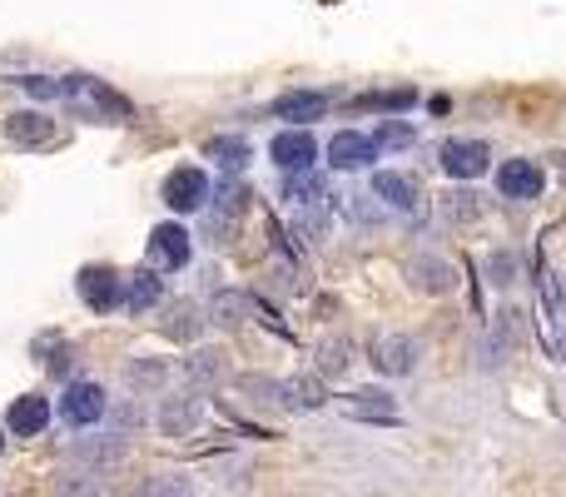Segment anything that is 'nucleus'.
<instances>
[{
	"instance_id": "39448f33",
	"label": "nucleus",
	"mask_w": 566,
	"mask_h": 497,
	"mask_svg": "<svg viewBox=\"0 0 566 497\" xmlns=\"http://www.w3.org/2000/svg\"><path fill=\"white\" fill-rule=\"evenodd\" d=\"M417 358H423V348H417L413 334H383L373 344V368L383 379H407L417 368Z\"/></svg>"
},
{
	"instance_id": "393cba45",
	"label": "nucleus",
	"mask_w": 566,
	"mask_h": 497,
	"mask_svg": "<svg viewBox=\"0 0 566 497\" xmlns=\"http://www.w3.org/2000/svg\"><path fill=\"white\" fill-rule=\"evenodd\" d=\"M368 140H373L383 154H388V150H413V145H417V130H413V125H407V119L383 115V119H378V125H373V135H368Z\"/></svg>"
},
{
	"instance_id": "f3484780",
	"label": "nucleus",
	"mask_w": 566,
	"mask_h": 497,
	"mask_svg": "<svg viewBox=\"0 0 566 497\" xmlns=\"http://www.w3.org/2000/svg\"><path fill=\"white\" fill-rule=\"evenodd\" d=\"M373 199H383L388 209H413L417 205V180L397 170H378L373 174Z\"/></svg>"
},
{
	"instance_id": "412c9836",
	"label": "nucleus",
	"mask_w": 566,
	"mask_h": 497,
	"mask_svg": "<svg viewBox=\"0 0 566 497\" xmlns=\"http://www.w3.org/2000/svg\"><path fill=\"white\" fill-rule=\"evenodd\" d=\"M512 348H517V314H497V324H492L487 338H482V363L497 368Z\"/></svg>"
},
{
	"instance_id": "2eb2a0df",
	"label": "nucleus",
	"mask_w": 566,
	"mask_h": 497,
	"mask_svg": "<svg viewBox=\"0 0 566 497\" xmlns=\"http://www.w3.org/2000/svg\"><path fill=\"white\" fill-rule=\"evenodd\" d=\"M343 413L358 418V423H393L397 403H393V393H383V389H358V393L343 398Z\"/></svg>"
},
{
	"instance_id": "a19ab883",
	"label": "nucleus",
	"mask_w": 566,
	"mask_h": 497,
	"mask_svg": "<svg viewBox=\"0 0 566 497\" xmlns=\"http://www.w3.org/2000/svg\"><path fill=\"white\" fill-rule=\"evenodd\" d=\"M0 453H5V438H0Z\"/></svg>"
},
{
	"instance_id": "f257e3e1",
	"label": "nucleus",
	"mask_w": 566,
	"mask_h": 497,
	"mask_svg": "<svg viewBox=\"0 0 566 497\" xmlns=\"http://www.w3.org/2000/svg\"><path fill=\"white\" fill-rule=\"evenodd\" d=\"M65 109L76 119H90V125H125L129 115H135V105H129L119 90H109L105 80L95 76H65Z\"/></svg>"
},
{
	"instance_id": "7c9ffc66",
	"label": "nucleus",
	"mask_w": 566,
	"mask_h": 497,
	"mask_svg": "<svg viewBox=\"0 0 566 497\" xmlns=\"http://www.w3.org/2000/svg\"><path fill=\"white\" fill-rule=\"evenodd\" d=\"M368 105H378L383 115H403V109H413L417 105V90L413 85H397V90H378Z\"/></svg>"
},
{
	"instance_id": "f8f14e48",
	"label": "nucleus",
	"mask_w": 566,
	"mask_h": 497,
	"mask_svg": "<svg viewBox=\"0 0 566 497\" xmlns=\"http://www.w3.org/2000/svg\"><path fill=\"white\" fill-rule=\"evenodd\" d=\"M328 160H333V170L358 174V170H368V164L378 160V145L368 140V135H358V130H343V135H333Z\"/></svg>"
},
{
	"instance_id": "6ab92c4d",
	"label": "nucleus",
	"mask_w": 566,
	"mask_h": 497,
	"mask_svg": "<svg viewBox=\"0 0 566 497\" xmlns=\"http://www.w3.org/2000/svg\"><path fill=\"white\" fill-rule=\"evenodd\" d=\"M204 154H209L224 174H239L249 160H254V145H249L244 135H215V140L204 145Z\"/></svg>"
},
{
	"instance_id": "f03ea898",
	"label": "nucleus",
	"mask_w": 566,
	"mask_h": 497,
	"mask_svg": "<svg viewBox=\"0 0 566 497\" xmlns=\"http://www.w3.org/2000/svg\"><path fill=\"white\" fill-rule=\"evenodd\" d=\"M76 293L85 299L90 314H109V309L125 303V279H119V269H109V264H85L76 279Z\"/></svg>"
},
{
	"instance_id": "6e6552de",
	"label": "nucleus",
	"mask_w": 566,
	"mask_h": 497,
	"mask_svg": "<svg viewBox=\"0 0 566 497\" xmlns=\"http://www.w3.org/2000/svg\"><path fill=\"white\" fill-rule=\"evenodd\" d=\"M542 184H546V174H542V164H532V160H503V170H497V195L503 199H536Z\"/></svg>"
},
{
	"instance_id": "5701e85b",
	"label": "nucleus",
	"mask_w": 566,
	"mask_h": 497,
	"mask_svg": "<svg viewBox=\"0 0 566 497\" xmlns=\"http://www.w3.org/2000/svg\"><path fill=\"white\" fill-rule=\"evenodd\" d=\"M70 453H76V463L115 467V463H125V438H80Z\"/></svg>"
},
{
	"instance_id": "7ed1b4c3",
	"label": "nucleus",
	"mask_w": 566,
	"mask_h": 497,
	"mask_svg": "<svg viewBox=\"0 0 566 497\" xmlns=\"http://www.w3.org/2000/svg\"><path fill=\"white\" fill-rule=\"evenodd\" d=\"M164 205L174 215H199L209 205V174L199 164H180V170L164 174Z\"/></svg>"
},
{
	"instance_id": "1a4fd4ad",
	"label": "nucleus",
	"mask_w": 566,
	"mask_h": 497,
	"mask_svg": "<svg viewBox=\"0 0 566 497\" xmlns=\"http://www.w3.org/2000/svg\"><path fill=\"white\" fill-rule=\"evenodd\" d=\"M492 164V150L482 140H448L442 145V170L452 174V180H477V174H487Z\"/></svg>"
},
{
	"instance_id": "dca6fc26",
	"label": "nucleus",
	"mask_w": 566,
	"mask_h": 497,
	"mask_svg": "<svg viewBox=\"0 0 566 497\" xmlns=\"http://www.w3.org/2000/svg\"><path fill=\"white\" fill-rule=\"evenodd\" d=\"M194 428H199V398H194V389L164 398V408H160V432L164 438H184V432H194Z\"/></svg>"
},
{
	"instance_id": "72a5a7b5",
	"label": "nucleus",
	"mask_w": 566,
	"mask_h": 497,
	"mask_svg": "<svg viewBox=\"0 0 566 497\" xmlns=\"http://www.w3.org/2000/svg\"><path fill=\"white\" fill-rule=\"evenodd\" d=\"M139 497H194V487L189 477H150Z\"/></svg>"
},
{
	"instance_id": "2f4dec72",
	"label": "nucleus",
	"mask_w": 566,
	"mask_h": 497,
	"mask_svg": "<svg viewBox=\"0 0 566 497\" xmlns=\"http://www.w3.org/2000/svg\"><path fill=\"white\" fill-rule=\"evenodd\" d=\"M487 279L497 284V289H507V284L517 279V254L512 248H492L487 254Z\"/></svg>"
},
{
	"instance_id": "bb28decb",
	"label": "nucleus",
	"mask_w": 566,
	"mask_h": 497,
	"mask_svg": "<svg viewBox=\"0 0 566 497\" xmlns=\"http://www.w3.org/2000/svg\"><path fill=\"white\" fill-rule=\"evenodd\" d=\"M164 334L189 344V338L199 334V309H194V303H170V309H164Z\"/></svg>"
},
{
	"instance_id": "a211bd4d",
	"label": "nucleus",
	"mask_w": 566,
	"mask_h": 497,
	"mask_svg": "<svg viewBox=\"0 0 566 497\" xmlns=\"http://www.w3.org/2000/svg\"><path fill=\"white\" fill-rule=\"evenodd\" d=\"M284 199L289 205H328V184H323L319 170H289L284 174Z\"/></svg>"
},
{
	"instance_id": "f704fd0d",
	"label": "nucleus",
	"mask_w": 566,
	"mask_h": 497,
	"mask_svg": "<svg viewBox=\"0 0 566 497\" xmlns=\"http://www.w3.org/2000/svg\"><path fill=\"white\" fill-rule=\"evenodd\" d=\"M15 85H21L25 95H35V100H60L65 95V80H50V76H21Z\"/></svg>"
},
{
	"instance_id": "423d86ee",
	"label": "nucleus",
	"mask_w": 566,
	"mask_h": 497,
	"mask_svg": "<svg viewBox=\"0 0 566 497\" xmlns=\"http://www.w3.org/2000/svg\"><path fill=\"white\" fill-rule=\"evenodd\" d=\"M189 254H194V244H189V229H184V224L164 219V224L150 229V264H154V269H184Z\"/></svg>"
},
{
	"instance_id": "9d476101",
	"label": "nucleus",
	"mask_w": 566,
	"mask_h": 497,
	"mask_svg": "<svg viewBox=\"0 0 566 497\" xmlns=\"http://www.w3.org/2000/svg\"><path fill=\"white\" fill-rule=\"evenodd\" d=\"M5 140L21 145V150H41V145L55 140V119L41 115V109H15V115L5 119Z\"/></svg>"
},
{
	"instance_id": "9b49d317",
	"label": "nucleus",
	"mask_w": 566,
	"mask_h": 497,
	"mask_svg": "<svg viewBox=\"0 0 566 497\" xmlns=\"http://www.w3.org/2000/svg\"><path fill=\"white\" fill-rule=\"evenodd\" d=\"M407 279H413L417 293H452L458 289V269H452L448 259H438V254H417V259L407 264Z\"/></svg>"
},
{
	"instance_id": "aec40b11",
	"label": "nucleus",
	"mask_w": 566,
	"mask_h": 497,
	"mask_svg": "<svg viewBox=\"0 0 566 497\" xmlns=\"http://www.w3.org/2000/svg\"><path fill=\"white\" fill-rule=\"evenodd\" d=\"M160 303H164V279L154 269H139L125 289V309L129 314H150V309H160Z\"/></svg>"
},
{
	"instance_id": "cd10ccee",
	"label": "nucleus",
	"mask_w": 566,
	"mask_h": 497,
	"mask_svg": "<svg viewBox=\"0 0 566 497\" xmlns=\"http://www.w3.org/2000/svg\"><path fill=\"white\" fill-rule=\"evenodd\" d=\"M289 229L299 239H313V244H319V239H328V205H303L299 215H293Z\"/></svg>"
},
{
	"instance_id": "0eeeda50",
	"label": "nucleus",
	"mask_w": 566,
	"mask_h": 497,
	"mask_svg": "<svg viewBox=\"0 0 566 497\" xmlns=\"http://www.w3.org/2000/svg\"><path fill=\"white\" fill-rule=\"evenodd\" d=\"M109 413V398L100 383H70L60 398V418L70 423V428H90V423H100Z\"/></svg>"
},
{
	"instance_id": "ddd939ff",
	"label": "nucleus",
	"mask_w": 566,
	"mask_h": 497,
	"mask_svg": "<svg viewBox=\"0 0 566 497\" xmlns=\"http://www.w3.org/2000/svg\"><path fill=\"white\" fill-rule=\"evenodd\" d=\"M328 109V95L323 90H284L274 100V119H289V125H309V119H323Z\"/></svg>"
},
{
	"instance_id": "ea45409f",
	"label": "nucleus",
	"mask_w": 566,
	"mask_h": 497,
	"mask_svg": "<svg viewBox=\"0 0 566 497\" xmlns=\"http://www.w3.org/2000/svg\"><path fill=\"white\" fill-rule=\"evenodd\" d=\"M556 358L566 363V328H562V338H556Z\"/></svg>"
},
{
	"instance_id": "e433bc0d",
	"label": "nucleus",
	"mask_w": 566,
	"mask_h": 497,
	"mask_svg": "<svg viewBox=\"0 0 566 497\" xmlns=\"http://www.w3.org/2000/svg\"><path fill=\"white\" fill-rule=\"evenodd\" d=\"M239 389L254 393V403H278V389H284V383L258 379V373H244V379H239Z\"/></svg>"
},
{
	"instance_id": "4be33fe9",
	"label": "nucleus",
	"mask_w": 566,
	"mask_h": 497,
	"mask_svg": "<svg viewBox=\"0 0 566 497\" xmlns=\"http://www.w3.org/2000/svg\"><path fill=\"white\" fill-rule=\"evenodd\" d=\"M254 309H258V299H249V293H239V289H224L209 303V319H215L219 328H234V324H244Z\"/></svg>"
},
{
	"instance_id": "c9c22d12",
	"label": "nucleus",
	"mask_w": 566,
	"mask_h": 497,
	"mask_svg": "<svg viewBox=\"0 0 566 497\" xmlns=\"http://www.w3.org/2000/svg\"><path fill=\"white\" fill-rule=\"evenodd\" d=\"M319 368H323V373H343V368H348V344L323 338V344H319Z\"/></svg>"
},
{
	"instance_id": "473e14b6",
	"label": "nucleus",
	"mask_w": 566,
	"mask_h": 497,
	"mask_svg": "<svg viewBox=\"0 0 566 497\" xmlns=\"http://www.w3.org/2000/svg\"><path fill=\"white\" fill-rule=\"evenodd\" d=\"M55 497H100V483L90 473H65L55 483Z\"/></svg>"
},
{
	"instance_id": "4c0bfd02",
	"label": "nucleus",
	"mask_w": 566,
	"mask_h": 497,
	"mask_svg": "<svg viewBox=\"0 0 566 497\" xmlns=\"http://www.w3.org/2000/svg\"><path fill=\"white\" fill-rule=\"evenodd\" d=\"M353 219H363V224H373V219H383V199H373V195H353Z\"/></svg>"
},
{
	"instance_id": "a878e982",
	"label": "nucleus",
	"mask_w": 566,
	"mask_h": 497,
	"mask_svg": "<svg viewBox=\"0 0 566 497\" xmlns=\"http://www.w3.org/2000/svg\"><path fill=\"white\" fill-rule=\"evenodd\" d=\"M219 373H224V354H215V348H199L194 358H184V383H189V389L215 383Z\"/></svg>"
},
{
	"instance_id": "c85d7f7f",
	"label": "nucleus",
	"mask_w": 566,
	"mask_h": 497,
	"mask_svg": "<svg viewBox=\"0 0 566 497\" xmlns=\"http://www.w3.org/2000/svg\"><path fill=\"white\" fill-rule=\"evenodd\" d=\"M125 379H129V389H160V383L170 379V368L154 363V358H135V363L125 368Z\"/></svg>"
},
{
	"instance_id": "c756f323",
	"label": "nucleus",
	"mask_w": 566,
	"mask_h": 497,
	"mask_svg": "<svg viewBox=\"0 0 566 497\" xmlns=\"http://www.w3.org/2000/svg\"><path fill=\"white\" fill-rule=\"evenodd\" d=\"M219 215H229V219H239L244 215V205H249V184H239V180H219Z\"/></svg>"
},
{
	"instance_id": "20e7f679",
	"label": "nucleus",
	"mask_w": 566,
	"mask_h": 497,
	"mask_svg": "<svg viewBox=\"0 0 566 497\" xmlns=\"http://www.w3.org/2000/svg\"><path fill=\"white\" fill-rule=\"evenodd\" d=\"M268 160L278 164V170H313L319 164V140H313L303 125H289V130H278L274 145H268Z\"/></svg>"
},
{
	"instance_id": "4468645a",
	"label": "nucleus",
	"mask_w": 566,
	"mask_h": 497,
	"mask_svg": "<svg viewBox=\"0 0 566 497\" xmlns=\"http://www.w3.org/2000/svg\"><path fill=\"white\" fill-rule=\"evenodd\" d=\"M45 423H50V403H45L41 393H25V398H15L11 413H5V428H11L15 438H41Z\"/></svg>"
},
{
	"instance_id": "58836bf2",
	"label": "nucleus",
	"mask_w": 566,
	"mask_h": 497,
	"mask_svg": "<svg viewBox=\"0 0 566 497\" xmlns=\"http://www.w3.org/2000/svg\"><path fill=\"white\" fill-rule=\"evenodd\" d=\"M448 215H452V219H477V195H472V189L452 195V199H448Z\"/></svg>"
},
{
	"instance_id": "b1692460",
	"label": "nucleus",
	"mask_w": 566,
	"mask_h": 497,
	"mask_svg": "<svg viewBox=\"0 0 566 497\" xmlns=\"http://www.w3.org/2000/svg\"><path fill=\"white\" fill-rule=\"evenodd\" d=\"M278 403L284 408H293V413H313V408H323V383L319 379H284V389H278Z\"/></svg>"
}]
</instances>
